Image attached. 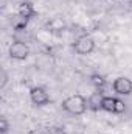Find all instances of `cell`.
<instances>
[{
	"instance_id": "obj_1",
	"label": "cell",
	"mask_w": 132,
	"mask_h": 134,
	"mask_svg": "<svg viewBox=\"0 0 132 134\" xmlns=\"http://www.w3.org/2000/svg\"><path fill=\"white\" fill-rule=\"evenodd\" d=\"M87 108H89L87 106V100L82 95H79V94L70 95V97H67L65 100L62 101V109L67 111L68 114H73V115L84 114L87 111Z\"/></svg>"
},
{
	"instance_id": "obj_2",
	"label": "cell",
	"mask_w": 132,
	"mask_h": 134,
	"mask_svg": "<svg viewBox=\"0 0 132 134\" xmlns=\"http://www.w3.org/2000/svg\"><path fill=\"white\" fill-rule=\"evenodd\" d=\"M73 50L78 55H90L95 50V39L89 34H82L75 39L73 42Z\"/></svg>"
},
{
	"instance_id": "obj_3",
	"label": "cell",
	"mask_w": 132,
	"mask_h": 134,
	"mask_svg": "<svg viewBox=\"0 0 132 134\" xmlns=\"http://www.w3.org/2000/svg\"><path fill=\"white\" fill-rule=\"evenodd\" d=\"M8 53H9V58H13V59L25 61V59L30 56V47H28V44H27V42L14 41V42L9 45Z\"/></svg>"
},
{
	"instance_id": "obj_4",
	"label": "cell",
	"mask_w": 132,
	"mask_h": 134,
	"mask_svg": "<svg viewBox=\"0 0 132 134\" xmlns=\"http://www.w3.org/2000/svg\"><path fill=\"white\" fill-rule=\"evenodd\" d=\"M124 109H126V106L121 100H118L115 97L104 95V98H103V111H107V112H112V114H121V112H124Z\"/></svg>"
},
{
	"instance_id": "obj_5",
	"label": "cell",
	"mask_w": 132,
	"mask_h": 134,
	"mask_svg": "<svg viewBox=\"0 0 132 134\" xmlns=\"http://www.w3.org/2000/svg\"><path fill=\"white\" fill-rule=\"evenodd\" d=\"M30 100L36 106H44V104L50 103V95L44 87L36 86V87H31V91H30Z\"/></svg>"
},
{
	"instance_id": "obj_6",
	"label": "cell",
	"mask_w": 132,
	"mask_h": 134,
	"mask_svg": "<svg viewBox=\"0 0 132 134\" xmlns=\"http://www.w3.org/2000/svg\"><path fill=\"white\" fill-rule=\"evenodd\" d=\"M112 87L118 95H131L132 94V81L128 76H118L112 83Z\"/></svg>"
},
{
	"instance_id": "obj_7",
	"label": "cell",
	"mask_w": 132,
	"mask_h": 134,
	"mask_svg": "<svg viewBox=\"0 0 132 134\" xmlns=\"http://www.w3.org/2000/svg\"><path fill=\"white\" fill-rule=\"evenodd\" d=\"M44 28L47 31H51V33H62V31L67 30V22L61 16H55V17H51L45 22Z\"/></svg>"
},
{
	"instance_id": "obj_8",
	"label": "cell",
	"mask_w": 132,
	"mask_h": 134,
	"mask_svg": "<svg viewBox=\"0 0 132 134\" xmlns=\"http://www.w3.org/2000/svg\"><path fill=\"white\" fill-rule=\"evenodd\" d=\"M17 14L20 17H23L25 20H30L36 16V8L30 0H23V2H20V5L17 8Z\"/></svg>"
},
{
	"instance_id": "obj_9",
	"label": "cell",
	"mask_w": 132,
	"mask_h": 134,
	"mask_svg": "<svg viewBox=\"0 0 132 134\" xmlns=\"http://www.w3.org/2000/svg\"><path fill=\"white\" fill-rule=\"evenodd\" d=\"M103 98H104V94L97 89V91L87 98V106H89V109L93 111V112H98L99 109H103Z\"/></svg>"
},
{
	"instance_id": "obj_10",
	"label": "cell",
	"mask_w": 132,
	"mask_h": 134,
	"mask_svg": "<svg viewBox=\"0 0 132 134\" xmlns=\"http://www.w3.org/2000/svg\"><path fill=\"white\" fill-rule=\"evenodd\" d=\"M90 83H92V86H93L95 89H98V91H103V87L107 84L106 78H104L103 75H99V73H93V75H90Z\"/></svg>"
},
{
	"instance_id": "obj_11",
	"label": "cell",
	"mask_w": 132,
	"mask_h": 134,
	"mask_svg": "<svg viewBox=\"0 0 132 134\" xmlns=\"http://www.w3.org/2000/svg\"><path fill=\"white\" fill-rule=\"evenodd\" d=\"M9 131V123L6 120V117H2L0 119V133L2 134H6Z\"/></svg>"
},
{
	"instance_id": "obj_12",
	"label": "cell",
	"mask_w": 132,
	"mask_h": 134,
	"mask_svg": "<svg viewBox=\"0 0 132 134\" xmlns=\"http://www.w3.org/2000/svg\"><path fill=\"white\" fill-rule=\"evenodd\" d=\"M30 134H50V128H47V126H36L34 130L30 131Z\"/></svg>"
},
{
	"instance_id": "obj_13",
	"label": "cell",
	"mask_w": 132,
	"mask_h": 134,
	"mask_svg": "<svg viewBox=\"0 0 132 134\" xmlns=\"http://www.w3.org/2000/svg\"><path fill=\"white\" fill-rule=\"evenodd\" d=\"M6 83H8V73H6V70H5V69H2V81H0V87H2V89H5Z\"/></svg>"
},
{
	"instance_id": "obj_14",
	"label": "cell",
	"mask_w": 132,
	"mask_h": 134,
	"mask_svg": "<svg viewBox=\"0 0 132 134\" xmlns=\"http://www.w3.org/2000/svg\"><path fill=\"white\" fill-rule=\"evenodd\" d=\"M50 134H67V133L61 126H50Z\"/></svg>"
}]
</instances>
